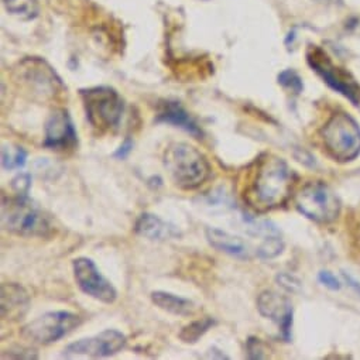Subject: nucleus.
I'll return each mask as SVG.
<instances>
[{
    "label": "nucleus",
    "instance_id": "nucleus-1",
    "mask_svg": "<svg viewBox=\"0 0 360 360\" xmlns=\"http://www.w3.org/2000/svg\"><path fill=\"white\" fill-rule=\"evenodd\" d=\"M294 172L288 164L274 155L257 160L256 169L245 193V201L256 211L264 212L281 207L291 195Z\"/></svg>",
    "mask_w": 360,
    "mask_h": 360
},
{
    "label": "nucleus",
    "instance_id": "nucleus-2",
    "mask_svg": "<svg viewBox=\"0 0 360 360\" xmlns=\"http://www.w3.org/2000/svg\"><path fill=\"white\" fill-rule=\"evenodd\" d=\"M164 167L172 183L186 191L200 188L208 181L212 172L204 153L188 143L169 144L164 153Z\"/></svg>",
    "mask_w": 360,
    "mask_h": 360
},
{
    "label": "nucleus",
    "instance_id": "nucleus-3",
    "mask_svg": "<svg viewBox=\"0 0 360 360\" xmlns=\"http://www.w3.org/2000/svg\"><path fill=\"white\" fill-rule=\"evenodd\" d=\"M2 226L22 238H49L54 232L51 218L22 195L2 198Z\"/></svg>",
    "mask_w": 360,
    "mask_h": 360
},
{
    "label": "nucleus",
    "instance_id": "nucleus-4",
    "mask_svg": "<svg viewBox=\"0 0 360 360\" xmlns=\"http://www.w3.org/2000/svg\"><path fill=\"white\" fill-rule=\"evenodd\" d=\"M86 119L98 133L119 126L124 103L119 92L110 86H92L79 91Z\"/></svg>",
    "mask_w": 360,
    "mask_h": 360
},
{
    "label": "nucleus",
    "instance_id": "nucleus-5",
    "mask_svg": "<svg viewBox=\"0 0 360 360\" xmlns=\"http://www.w3.org/2000/svg\"><path fill=\"white\" fill-rule=\"evenodd\" d=\"M321 136L325 148L338 161H352L360 154V127L347 113L333 115L322 127Z\"/></svg>",
    "mask_w": 360,
    "mask_h": 360
},
{
    "label": "nucleus",
    "instance_id": "nucleus-6",
    "mask_svg": "<svg viewBox=\"0 0 360 360\" xmlns=\"http://www.w3.org/2000/svg\"><path fill=\"white\" fill-rule=\"evenodd\" d=\"M297 210L316 224L333 222L340 212L336 194L321 181L305 184L295 195Z\"/></svg>",
    "mask_w": 360,
    "mask_h": 360
},
{
    "label": "nucleus",
    "instance_id": "nucleus-7",
    "mask_svg": "<svg viewBox=\"0 0 360 360\" xmlns=\"http://www.w3.org/2000/svg\"><path fill=\"white\" fill-rule=\"evenodd\" d=\"M16 74L27 92L41 101L56 99L67 91L54 68L41 58H26L19 64Z\"/></svg>",
    "mask_w": 360,
    "mask_h": 360
},
{
    "label": "nucleus",
    "instance_id": "nucleus-8",
    "mask_svg": "<svg viewBox=\"0 0 360 360\" xmlns=\"http://www.w3.org/2000/svg\"><path fill=\"white\" fill-rule=\"evenodd\" d=\"M81 323L82 318L74 312L53 311L23 326L22 336L33 343L50 345L71 333Z\"/></svg>",
    "mask_w": 360,
    "mask_h": 360
},
{
    "label": "nucleus",
    "instance_id": "nucleus-9",
    "mask_svg": "<svg viewBox=\"0 0 360 360\" xmlns=\"http://www.w3.org/2000/svg\"><path fill=\"white\" fill-rule=\"evenodd\" d=\"M309 67L336 92L346 96L353 105L360 102V86L343 70L335 67L329 57L318 47H311L307 53Z\"/></svg>",
    "mask_w": 360,
    "mask_h": 360
},
{
    "label": "nucleus",
    "instance_id": "nucleus-10",
    "mask_svg": "<svg viewBox=\"0 0 360 360\" xmlns=\"http://www.w3.org/2000/svg\"><path fill=\"white\" fill-rule=\"evenodd\" d=\"M72 270L75 281L82 292L105 304H113L116 301V288L101 274L94 260L89 257H77L72 262Z\"/></svg>",
    "mask_w": 360,
    "mask_h": 360
},
{
    "label": "nucleus",
    "instance_id": "nucleus-11",
    "mask_svg": "<svg viewBox=\"0 0 360 360\" xmlns=\"http://www.w3.org/2000/svg\"><path fill=\"white\" fill-rule=\"evenodd\" d=\"M126 336L116 329H106L95 336L79 339L64 349V357L89 356V357H108L116 354L126 346Z\"/></svg>",
    "mask_w": 360,
    "mask_h": 360
},
{
    "label": "nucleus",
    "instance_id": "nucleus-12",
    "mask_svg": "<svg viewBox=\"0 0 360 360\" xmlns=\"http://www.w3.org/2000/svg\"><path fill=\"white\" fill-rule=\"evenodd\" d=\"M77 130L65 109H56L46 122L43 146L54 151L71 150L77 146Z\"/></svg>",
    "mask_w": 360,
    "mask_h": 360
},
{
    "label": "nucleus",
    "instance_id": "nucleus-13",
    "mask_svg": "<svg viewBox=\"0 0 360 360\" xmlns=\"http://www.w3.org/2000/svg\"><path fill=\"white\" fill-rule=\"evenodd\" d=\"M257 309L263 316L278 325L284 340L291 339L292 307L288 298L274 291H263L257 298Z\"/></svg>",
    "mask_w": 360,
    "mask_h": 360
},
{
    "label": "nucleus",
    "instance_id": "nucleus-14",
    "mask_svg": "<svg viewBox=\"0 0 360 360\" xmlns=\"http://www.w3.org/2000/svg\"><path fill=\"white\" fill-rule=\"evenodd\" d=\"M155 123H165V124H172L175 127H179L190 133L191 136L197 139L204 137L202 129L198 126L195 119L181 106L179 102L174 101H165L161 103L160 110L154 119Z\"/></svg>",
    "mask_w": 360,
    "mask_h": 360
},
{
    "label": "nucleus",
    "instance_id": "nucleus-15",
    "mask_svg": "<svg viewBox=\"0 0 360 360\" xmlns=\"http://www.w3.org/2000/svg\"><path fill=\"white\" fill-rule=\"evenodd\" d=\"M30 307L29 292L19 284H2V318L5 321L22 319Z\"/></svg>",
    "mask_w": 360,
    "mask_h": 360
},
{
    "label": "nucleus",
    "instance_id": "nucleus-16",
    "mask_svg": "<svg viewBox=\"0 0 360 360\" xmlns=\"http://www.w3.org/2000/svg\"><path fill=\"white\" fill-rule=\"evenodd\" d=\"M134 231L137 235L157 242L181 238V232H179L174 225L162 221L161 218L153 214H141L136 221Z\"/></svg>",
    "mask_w": 360,
    "mask_h": 360
},
{
    "label": "nucleus",
    "instance_id": "nucleus-17",
    "mask_svg": "<svg viewBox=\"0 0 360 360\" xmlns=\"http://www.w3.org/2000/svg\"><path fill=\"white\" fill-rule=\"evenodd\" d=\"M205 236L214 249L238 259H250V249L242 238L217 228H207Z\"/></svg>",
    "mask_w": 360,
    "mask_h": 360
},
{
    "label": "nucleus",
    "instance_id": "nucleus-18",
    "mask_svg": "<svg viewBox=\"0 0 360 360\" xmlns=\"http://www.w3.org/2000/svg\"><path fill=\"white\" fill-rule=\"evenodd\" d=\"M151 301L154 302L155 307H158L162 311H167L172 315H179V316H188L195 314L197 305L183 297H178L175 294L167 292V291H153L151 292Z\"/></svg>",
    "mask_w": 360,
    "mask_h": 360
},
{
    "label": "nucleus",
    "instance_id": "nucleus-19",
    "mask_svg": "<svg viewBox=\"0 0 360 360\" xmlns=\"http://www.w3.org/2000/svg\"><path fill=\"white\" fill-rule=\"evenodd\" d=\"M5 9L20 20H33L39 16L37 0H2Z\"/></svg>",
    "mask_w": 360,
    "mask_h": 360
},
{
    "label": "nucleus",
    "instance_id": "nucleus-20",
    "mask_svg": "<svg viewBox=\"0 0 360 360\" xmlns=\"http://www.w3.org/2000/svg\"><path fill=\"white\" fill-rule=\"evenodd\" d=\"M215 323H217L215 319H212L210 316L194 321L190 325L184 326L183 330L179 332V339L186 343H197Z\"/></svg>",
    "mask_w": 360,
    "mask_h": 360
},
{
    "label": "nucleus",
    "instance_id": "nucleus-21",
    "mask_svg": "<svg viewBox=\"0 0 360 360\" xmlns=\"http://www.w3.org/2000/svg\"><path fill=\"white\" fill-rule=\"evenodd\" d=\"M27 160V151L23 147H12L4 144L2 147V165L5 169L23 168Z\"/></svg>",
    "mask_w": 360,
    "mask_h": 360
},
{
    "label": "nucleus",
    "instance_id": "nucleus-22",
    "mask_svg": "<svg viewBox=\"0 0 360 360\" xmlns=\"http://www.w3.org/2000/svg\"><path fill=\"white\" fill-rule=\"evenodd\" d=\"M278 84L283 85L287 89H291L294 94H301L304 89L302 81L298 77V74L292 70H285L278 75Z\"/></svg>",
    "mask_w": 360,
    "mask_h": 360
},
{
    "label": "nucleus",
    "instance_id": "nucleus-23",
    "mask_svg": "<svg viewBox=\"0 0 360 360\" xmlns=\"http://www.w3.org/2000/svg\"><path fill=\"white\" fill-rule=\"evenodd\" d=\"M30 187H32V178H30V174L27 172L19 174L12 179V188L16 193V195L27 197Z\"/></svg>",
    "mask_w": 360,
    "mask_h": 360
},
{
    "label": "nucleus",
    "instance_id": "nucleus-24",
    "mask_svg": "<svg viewBox=\"0 0 360 360\" xmlns=\"http://www.w3.org/2000/svg\"><path fill=\"white\" fill-rule=\"evenodd\" d=\"M318 280L321 281V284H323L326 288H329L332 291H338L342 287L340 281L332 273H329V271H321L318 274Z\"/></svg>",
    "mask_w": 360,
    "mask_h": 360
},
{
    "label": "nucleus",
    "instance_id": "nucleus-25",
    "mask_svg": "<svg viewBox=\"0 0 360 360\" xmlns=\"http://www.w3.org/2000/svg\"><path fill=\"white\" fill-rule=\"evenodd\" d=\"M277 281L287 291H297L300 288V281L295 277H291L290 274H278Z\"/></svg>",
    "mask_w": 360,
    "mask_h": 360
},
{
    "label": "nucleus",
    "instance_id": "nucleus-26",
    "mask_svg": "<svg viewBox=\"0 0 360 360\" xmlns=\"http://www.w3.org/2000/svg\"><path fill=\"white\" fill-rule=\"evenodd\" d=\"M248 354L250 359H262L264 357V354L262 353L263 349H262V345H260V340L256 339V338H250L248 340Z\"/></svg>",
    "mask_w": 360,
    "mask_h": 360
},
{
    "label": "nucleus",
    "instance_id": "nucleus-27",
    "mask_svg": "<svg viewBox=\"0 0 360 360\" xmlns=\"http://www.w3.org/2000/svg\"><path fill=\"white\" fill-rule=\"evenodd\" d=\"M131 150H133V141H131V139L127 137L123 141V144L113 153V157L117 160H124L131 153Z\"/></svg>",
    "mask_w": 360,
    "mask_h": 360
},
{
    "label": "nucleus",
    "instance_id": "nucleus-28",
    "mask_svg": "<svg viewBox=\"0 0 360 360\" xmlns=\"http://www.w3.org/2000/svg\"><path fill=\"white\" fill-rule=\"evenodd\" d=\"M343 277H345V280L347 281V284H349L352 288H354V291L360 295V283H357L352 276H349V274H346V273H343Z\"/></svg>",
    "mask_w": 360,
    "mask_h": 360
}]
</instances>
